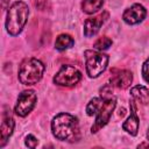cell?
<instances>
[{
  "label": "cell",
  "mask_w": 149,
  "mask_h": 149,
  "mask_svg": "<svg viewBox=\"0 0 149 149\" xmlns=\"http://www.w3.org/2000/svg\"><path fill=\"white\" fill-rule=\"evenodd\" d=\"M147 137H148V140H149V129H148V132H147Z\"/></svg>",
  "instance_id": "603a6c76"
},
{
  "label": "cell",
  "mask_w": 149,
  "mask_h": 149,
  "mask_svg": "<svg viewBox=\"0 0 149 149\" xmlns=\"http://www.w3.org/2000/svg\"><path fill=\"white\" fill-rule=\"evenodd\" d=\"M142 76L147 83H149V58L142 65Z\"/></svg>",
  "instance_id": "d6986e66"
},
{
  "label": "cell",
  "mask_w": 149,
  "mask_h": 149,
  "mask_svg": "<svg viewBox=\"0 0 149 149\" xmlns=\"http://www.w3.org/2000/svg\"><path fill=\"white\" fill-rule=\"evenodd\" d=\"M7 1L8 0H2V9L3 10H6V8H7V6H6L7 5Z\"/></svg>",
  "instance_id": "44dd1931"
},
{
  "label": "cell",
  "mask_w": 149,
  "mask_h": 149,
  "mask_svg": "<svg viewBox=\"0 0 149 149\" xmlns=\"http://www.w3.org/2000/svg\"><path fill=\"white\" fill-rule=\"evenodd\" d=\"M146 15H147L146 8L140 3H135L125 10L122 19L128 24H136V23H140L141 21H143Z\"/></svg>",
  "instance_id": "ba28073f"
},
{
  "label": "cell",
  "mask_w": 149,
  "mask_h": 149,
  "mask_svg": "<svg viewBox=\"0 0 149 149\" xmlns=\"http://www.w3.org/2000/svg\"><path fill=\"white\" fill-rule=\"evenodd\" d=\"M37 97L36 93L33 90H26L22 91L20 93V95L17 97V101L15 104V113L19 116H26L28 115L33 108L35 107Z\"/></svg>",
  "instance_id": "52a82bcc"
},
{
  "label": "cell",
  "mask_w": 149,
  "mask_h": 149,
  "mask_svg": "<svg viewBox=\"0 0 149 149\" xmlns=\"http://www.w3.org/2000/svg\"><path fill=\"white\" fill-rule=\"evenodd\" d=\"M104 5V0H83L81 9L86 14L97 13Z\"/></svg>",
  "instance_id": "5bb4252c"
},
{
  "label": "cell",
  "mask_w": 149,
  "mask_h": 149,
  "mask_svg": "<svg viewBox=\"0 0 149 149\" xmlns=\"http://www.w3.org/2000/svg\"><path fill=\"white\" fill-rule=\"evenodd\" d=\"M49 1L50 0H33V3L37 9H44Z\"/></svg>",
  "instance_id": "ffe728a7"
},
{
  "label": "cell",
  "mask_w": 149,
  "mask_h": 149,
  "mask_svg": "<svg viewBox=\"0 0 149 149\" xmlns=\"http://www.w3.org/2000/svg\"><path fill=\"white\" fill-rule=\"evenodd\" d=\"M44 72V65L36 58L24 59L19 68V80L23 85L37 84Z\"/></svg>",
  "instance_id": "3957f363"
},
{
  "label": "cell",
  "mask_w": 149,
  "mask_h": 149,
  "mask_svg": "<svg viewBox=\"0 0 149 149\" xmlns=\"http://www.w3.org/2000/svg\"><path fill=\"white\" fill-rule=\"evenodd\" d=\"M104 102L99 109V112L97 113V119L94 121V125L92 126L91 128V132L92 133H97L98 130H100L108 121H109V118L116 106V99L115 97L111 95L108 98H104Z\"/></svg>",
  "instance_id": "8992f818"
},
{
  "label": "cell",
  "mask_w": 149,
  "mask_h": 149,
  "mask_svg": "<svg viewBox=\"0 0 149 149\" xmlns=\"http://www.w3.org/2000/svg\"><path fill=\"white\" fill-rule=\"evenodd\" d=\"M130 95L142 105L149 104V90L142 85H136L130 88Z\"/></svg>",
  "instance_id": "4fadbf2b"
},
{
  "label": "cell",
  "mask_w": 149,
  "mask_h": 149,
  "mask_svg": "<svg viewBox=\"0 0 149 149\" xmlns=\"http://www.w3.org/2000/svg\"><path fill=\"white\" fill-rule=\"evenodd\" d=\"M81 79L80 71L72 65H63L54 77V83L61 86L71 87L79 83Z\"/></svg>",
  "instance_id": "5b68a950"
},
{
  "label": "cell",
  "mask_w": 149,
  "mask_h": 149,
  "mask_svg": "<svg viewBox=\"0 0 149 149\" xmlns=\"http://www.w3.org/2000/svg\"><path fill=\"white\" fill-rule=\"evenodd\" d=\"M84 56L86 61V72L88 77L97 78L106 70L108 64L107 55L94 50H85Z\"/></svg>",
  "instance_id": "277c9868"
},
{
  "label": "cell",
  "mask_w": 149,
  "mask_h": 149,
  "mask_svg": "<svg viewBox=\"0 0 149 149\" xmlns=\"http://www.w3.org/2000/svg\"><path fill=\"white\" fill-rule=\"evenodd\" d=\"M26 146L28 147V148H35L36 146H37V143H38V140L34 136V135H31V134H29V135H27L26 136Z\"/></svg>",
  "instance_id": "ac0fdd59"
},
{
  "label": "cell",
  "mask_w": 149,
  "mask_h": 149,
  "mask_svg": "<svg viewBox=\"0 0 149 149\" xmlns=\"http://www.w3.org/2000/svg\"><path fill=\"white\" fill-rule=\"evenodd\" d=\"M104 100H105V99H104L102 97H101V98H93V99H91L90 102H88L87 106H86V113H87V115L92 116V115L97 114V113L99 112V109H100V107H101Z\"/></svg>",
  "instance_id": "2e32d148"
},
{
  "label": "cell",
  "mask_w": 149,
  "mask_h": 149,
  "mask_svg": "<svg viewBox=\"0 0 149 149\" xmlns=\"http://www.w3.org/2000/svg\"><path fill=\"white\" fill-rule=\"evenodd\" d=\"M142 147H144V148H149V143H141V144H139V148H142Z\"/></svg>",
  "instance_id": "7402d4cb"
},
{
  "label": "cell",
  "mask_w": 149,
  "mask_h": 149,
  "mask_svg": "<svg viewBox=\"0 0 149 149\" xmlns=\"http://www.w3.org/2000/svg\"><path fill=\"white\" fill-rule=\"evenodd\" d=\"M139 125H140V121H139V118L136 115V108H135V101L134 99L130 100V115L128 116V119L123 122L122 125V128L123 130H126L127 133H129L130 135L135 136L137 134V130H139Z\"/></svg>",
  "instance_id": "8fae6325"
},
{
  "label": "cell",
  "mask_w": 149,
  "mask_h": 149,
  "mask_svg": "<svg viewBox=\"0 0 149 149\" xmlns=\"http://www.w3.org/2000/svg\"><path fill=\"white\" fill-rule=\"evenodd\" d=\"M14 126H15V122H14V119L12 118V115L8 113V111L3 112L2 121H1V127H0V133H1L0 147H1V148L6 144V142L8 141L9 136L13 134Z\"/></svg>",
  "instance_id": "30bf717a"
},
{
  "label": "cell",
  "mask_w": 149,
  "mask_h": 149,
  "mask_svg": "<svg viewBox=\"0 0 149 149\" xmlns=\"http://www.w3.org/2000/svg\"><path fill=\"white\" fill-rule=\"evenodd\" d=\"M107 17H108V13L107 12H102L98 16H93V17L86 19L85 23H84V35L86 37L94 36L99 31L100 27L102 26V23L105 22V20Z\"/></svg>",
  "instance_id": "9c48e42d"
},
{
  "label": "cell",
  "mask_w": 149,
  "mask_h": 149,
  "mask_svg": "<svg viewBox=\"0 0 149 149\" xmlns=\"http://www.w3.org/2000/svg\"><path fill=\"white\" fill-rule=\"evenodd\" d=\"M74 44V41L73 38L68 35V34H61L57 38H56V42H55V48L59 51L62 50H65V49H69L71 48L72 45Z\"/></svg>",
  "instance_id": "9a60e30c"
},
{
  "label": "cell",
  "mask_w": 149,
  "mask_h": 149,
  "mask_svg": "<svg viewBox=\"0 0 149 149\" xmlns=\"http://www.w3.org/2000/svg\"><path fill=\"white\" fill-rule=\"evenodd\" d=\"M29 15V9L26 2L23 1H15L8 9L7 13V20H6V29L9 35L16 36L19 35Z\"/></svg>",
  "instance_id": "7a4b0ae2"
},
{
  "label": "cell",
  "mask_w": 149,
  "mask_h": 149,
  "mask_svg": "<svg viewBox=\"0 0 149 149\" xmlns=\"http://www.w3.org/2000/svg\"><path fill=\"white\" fill-rule=\"evenodd\" d=\"M51 130L56 139L74 142L79 139L78 119L69 113H61L54 118L51 122Z\"/></svg>",
  "instance_id": "6da1fadb"
},
{
  "label": "cell",
  "mask_w": 149,
  "mask_h": 149,
  "mask_svg": "<svg viewBox=\"0 0 149 149\" xmlns=\"http://www.w3.org/2000/svg\"><path fill=\"white\" fill-rule=\"evenodd\" d=\"M112 45V40L109 37H106V36H102V37H99L94 44H93V48H95L97 50H106L108 49L109 47Z\"/></svg>",
  "instance_id": "e0dca14e"
},
{
  "label": "cell",
  "mask_w": 149,
  "mask_h": 149,
  "mask_svg": "<svg viewBox=\"0 0 149 149\" xmlns=\"http://www.w3.org/2000/svg\"><path fill=\"white\" fill-rule=\"evenodd\" d=\"M132 80H133V74L130 71H127V70H121V71H118L116 73H114L111 78V84L112 86H116L119 88H127L130 84H132Z\"/></svg>",
  "instance_id": "7c38bea8"
}]
</instances>
